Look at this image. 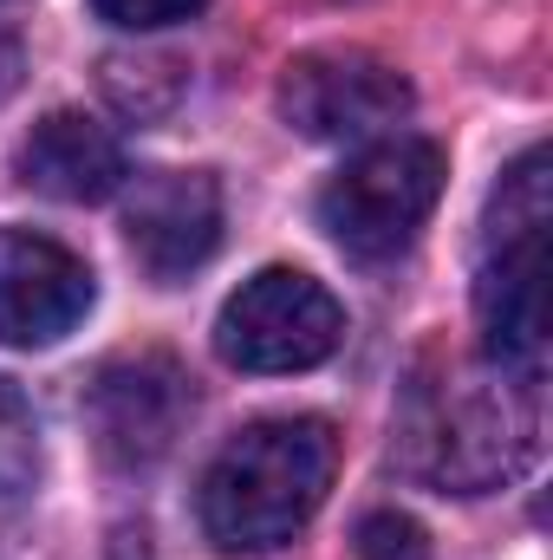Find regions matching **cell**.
<instances>
[{
	"label": "cell",
	"instance_id": "7a4b0ae2",
	"mask_svg": "<svg viewBox=\"0 0 553 560\" xmlns=\"http://www.w3.org/2000/svg\"><path fill=\"white\" fill-rule=\"evenodd\" d=\"M339 436L326 418H261L235 430L202 476V528L222 555H274L326 502Z\"/></svg>",
	"mask_w": 553,
	"mask_h": 560
},
{
	"label": "cell",
	"instance_id": "6da1fadb",
	"mask_svg": "<svg viewBox=\"0 0 553 560\" xmlns=\"http://www.w3.org/2000/svg\"><path fill=\"white\" fill-rule=\"evenodd\" d=\"M541 450V392L489 359H443L416 372L398 405V469L443 495H489Z\"/></svg>",
	"mask_w": 553,
	"mask_h": 560
},
{
	"label": "cell",
	"instance_id": "8992f818",
	"mask_svg": "<svg viewBox=\"0 0 553 560\" xmlns=\"http://www.w3.org/2000/svg\"><path fill=\"white\" fill-rule=\"evenodd\" d=\"M274 105L313 143H378L411 118V79L365 46H313L286 59Z\"/></svg>",
	"mask_w": 553,
	"mask_h": 560
},
{
	"label": "cell",
	"instance_id": "9c48e42d",
	"mask_svg": "<svg viewBox=\"0 0 553 560\" xmlns=\"http://www.w3.org/2000/svg\"><path fill=\"white\" fill-rule=\"evenodd\" d=\"M125 242L156 287L189 280L222 248V189L209 170H150L125 202Z\"/></svg>",
	"mask_w": 553,
	"mask_h": 560
},
{
	"label": "cell",
	"instance_id": "3957f363",
	"mask_svg": "<svg viewBox=\"0 0 553 560\" xmlns=\"http://www.w3.org/2000/svg\"><path fill=\"white\" fill-rule=\"evenodd\" d=\"M548 229H553V176L548 150H521L482 222V275H475V332L482 359L521 378H541L548 359Z\"/></svg>",
	"mask_w": 553,
	"mask_h": 560
},
{
	"label": "cell",
	"instance_id": "5b68a950",
	"mask_svg": "<svg viewBox=\"0 0 553 560\" xmlns=\"http://www.w3.org/2000/svg\"><path fill=\"white\" fill-rule=\"evenodd\" d=\"M345 339V306L332 300V287L299 268H261L242 280L222 313H215V352L235 372L280 378V372H313L339 352Z\"/></svg>",
	"mask_w": 553,
	"mask_h": 560
},
{
	"label": "cell",
	"instance_id": "52a82bcc",
	"mask_svg": "<svg viewBox=\"0 0 553 560\" xmlns=\"http://www.w3.org/2000/svg\"><path fill=\"white\" fill-rule=\"evenodd\" d=\"M196 411V385L169 352H125L92 378L85 418L98 436V456L111 469H143L156 456H169V443L183 436V423Z\"/></svg>",
	"mask_w": 553,
	"mask_h": 560
},
{
	"label": "cell",
	"instance_id": "8fae6325",
	"mask_svg": "<svg viewBox=\"0 0 553 560\" xmlns=\"http://www.w3.org/2000/svg\"><path fill=\"white\" fill-rule=\"evenodd\" d=\"M39 469V430H33V411L26 398L0 378V495H20Z\"/></svg>",
	"mask_w": 553,
	"mask_h": 560
},
{
	"label": "cell",
	"instance_id": "7c38bea8",
	"mask_svg": "<svg viewBox=\"0 0 553 560\" xmlns=\"http://www.w3.org/2000/svg\"><path fill=\"white\" fill-rule=\"evenodd\" d=\"M358 560H430V535L416 528L411 515L378 509L358 522Z\"/></svg>",
	"mask_w": 553,
	"mask_h": 560
},
{
	"label": "cell",
	"instance_id": "ba28073f",
	"mask_svg": "<svg viewBox=\"0 0 553 560\" xmlns=\"http://www.w3.org/2000/svg\"><path fill=\"white\" fill-rule=\"evenodd\" d=\"M98 300L92 268L33 229H0V346H59L66 332L85 326Z\"/></svg>",
	"mask_w": 553,
	"mask_h": 560
},
{
	"label": "cell",
	"instance_id": "4fadbf2b",
	"mask_svg": "<svg viewBox=\"0 0 553 560\" xmlns=\"http://www.w3.org/2000/svg\"><path fill=\"white\" fill-rule=\"evenodd\" d=\"M209 0H92L98 20L125 26V33H150V26H176V20H196Z\"/></svg>",
	"mask_w": 553,
	"mask_h": 560
},
{
	"label": "cell",
	"instance_id": "277c9868",
	"mask_svg": "<svg viewBox=\"0 0 553 560\" xmlns=\"http://www.w3.org/2000/svg\"><path fill=\"white\" fill-rule=\"evenodd\" d=\"M443 196V150L430 138H378L365 143L326 189H319V229L352 261H391L416 242Z\"/></svg>",
	"mask_w": 553,
	"mask_h": 560
},
{
	"label": "cell",
	"instance_id": "30bf717a",
	"mask_svg": "<svg viewBox=\"0 0 553 560\" xmlns=\"http://www.w3.org/2000/svg\"><path fill=\"white\" fill-rule=\"evenodd\" d=\"M13 176L52 202H105L131 183V163H125V143L111 138L98 118L85 112H52L39 118L20 150H13Z\"/></svg>",
	"mask_w": 553,
	"mask_h": 560
}]
</instances>
